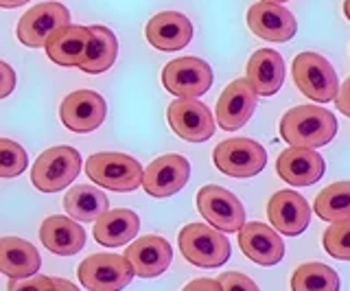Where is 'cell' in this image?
<instances>
[{
	"mask_svg": "<svg viewBox=\"0 0 350 291\" xmlns=\"http://www.w3.org/2000/svg\"><path fill=\"white\" fill-rule=\"evenodd\" d=\"M258 94L252 90L247 79H234L217 99V123L226 132H237L243 127L256 110Z\"/></svg>",
	"mask_w": 350,
	"mask_h": 291,
	"instance_id": "14",
	"label": "cell"
},
{
	"mask_svg": "<svg viewBox=\"0 0 350 291\" xmlns=\"http://www.w3.org/2000/svg\"><path fill=\"white\" fill-rule=\"evenodd\" d=\"M215 167L230 178H254L267 165L265 147L252 138H228L213 152Z\"/></svg>",
	"mask_w": 350,
	"mask_h": 291,
	"instance_id": "6",
	"label": "cell"
},
{
	"mask_svg": "<svg viewBox=\"0 0 350 291\" xmlns=\"http://www.w3.org/2000/svg\"><path fill=\"white\" fill-rule=\"evenodd\" d=\"M293 291H337L339 276L324 263H304L291 276Z\"/></svg>",
	"mask_w": 350,
	"mask_h": 291,
	"instance_id": "29",
	"label": "cell"
},
{
	"mask_svg": "<svg viewBox=\"0 0 350 291\" xmlns=\"http://www.w3.org/2000/svg\"><path fill=\"white\" fill-rule=\"evenodd\" d=\"M14 88H16V72L9 64L0 59V99H7L14 92Z\"/></svg>",
	"mask_w": 350,
	"mask_h": 291,
	"instance_id": "34",
	"label": "cell"
},
{
	"mask_svg": "<svg viewBox=\"0 0 350 291\" xmlns=\"http://www.w3.org/2000/svg\"><path fill=\"white\" fill-rule=\"evenodd\" d=\"M267 217L280 234L298 236L311 221V204L298 191L284 189L271 195L267 204Z\"/></svg>",
	"mask_w": 350,
	"mask_h": 291,
	"instance_id": "15",
	"label": "cell"
},
{
	"mask_svg": "<svg viewBox=\"0 0 350 291\" xmlns=\"http://www.w3.org/2000/svg\"><path fill=\"white\" fill-rule=\"evenodd\" d=\"M70 25V12L62 3H42L31 7L18 23V40L29 48H44L53 31Z\"/></svg>",
	"mask_w": 350,
	"mask_h": 291,
	"instance_id": "11",
	"label": "cell"
},
{
	"mask_svg": "<svg viewBox=\"0 0 350 291\" xmlns=\"http://www.w3.org/2000/svg\"><path fill=\"white\" fill-rule=\"evenodd\" d=\"M88 40H90V29L88 27L64 25L57 31H53L44 48H46V55L53 64L68 68L79 64L88 46Z\"/></svg>",
	"mask_w": 350,
	"mask_h": 291,
	"instance_id": "24",
	"label": "cell"
},
{
	"mask_svg": "<svg viewBox=\"0 0 350 291\" xmlns=\"http://www.w3.org/2000/svg\"><path fill=\"white\" fill-rule=\"evenodd\" d=\"M127 261L134 267V274L140 278H153L164 274L173 261V250L167 239H162L158 234L140 236L125 250Z\"/></svg>",
	"mask_w": 350,
	"mask_h": 291,
	"instance_id": "19",
	"label": "cell"
},
{
	"mask_svg": "<svg viewBox=\"0 0 350 291\" xmlns=\"http://www.w3.org/2000/svg\"><path fill=\"white\" fill-rule=\"evenodd\" d=\"M167 121L173 132L189 143H204L215 134L211 110L197 99H175L167 110Z\"/></svg>",
	"mask_w": 350,
	"mask_h": 291,
	"instance_id": "13",
	"label": "cell"
},
{
	"mask_svg": "<svg viewBox=\"0 0 350 291\" xmlns=\"http://www.w3.org/2000/svg\"><path fill=\"white\" fill-rule=\"evenodd\" d=\"M140 219L129 208L105 210L101 217L94 219V239L105 247H118L129 243L138 234Z\"/></svg>",
	"mask_w": 350,
	"mask_h": 291,
	"instance_id": "25",
	"label": "cell"
},
{
	"mask_svg": "<svg viewBox=\"0 0 350 291\" xmlns=\"http://www.w3.org/2000/svg\"><path fill=\"white\" fill-rule=\"evenodd\" d=\"M105 99L94 90L70 92L59 105V118L64 127H68L75 134H88L98 129L105 121Z\"/></svg>",
	"mask_w": 350,
	"mask_h": 291,
	"instance_id": "12",
	"label": "cell"
},
{
	"mask_svg": "<svg viewBox=\"0 0 350 291\" xmlns=\"http://www.w3.org/2000/svg\"><path fill=\"white\" fill-rule=\"evenodd\" d=\"M315 214L324 221H342L350 217V182H335L315 197Z\"/></svg>",
	"mask_w": 350,
	"mask_h": 291,
	"instance_id": "28",
	"label": "cell"
},
{
	"mask_svg": "<svg viewBox=\"0 0 350 291\" xmlns=\"http://www.w3.org/2000/svg\"><path fill=\"white\" fill-rule=\"evenodd\" d=\"M186 289L193 291V289H211V291H221V285L219 280H193V283L186 285Z\"/></svg>",
	"mask_w": 350,
	"mask_h": 291,
	"instance_id": "36",
	"label": "cell"
},
{
	"mask_svg": "<svg viewBox=\"0 0 350 291\" xmlns=\"http://www.w3.org/2000/svg\"><path fill=\"white\" fill-rule=\"evenodd\" d=\"M79 171L81 154L75 147L59 145L40 154L31 169V182L42 193H57L64 186H70Z\"/></svg>",
	"mask_w": 350,
	"mask_h": 291,
	"instance_id": "2",
	"label": "cell"
},
{
	"mask_svg": "<svg viewBox=\"0 0 350 291\" xmlns=\"http://www.w3.org/2000/svg\"><path fill=\"white\" fill-rule=\"evenodd\" d=\"M335 105H337V110H339V112L346 114V116L350 118V77L344 81L342 90L337 92V96H335Z\"/></svg>",
	"mask_w": 350,
	"mask_h": 291,
	"instance_id": "35",
	"label": "cell"
},
{
	"mask_svg": "<svg viewBox=\"0 0 350 291\" xmlns=\"http://www.w3.org/2000/svg\"><path fill=\"white\" fill-rule=\"evenodd\" d=\"M197 210L221 232H237L245 223V208L234 193L224 186L208 184L197 193Z\"/></svg>",
	"mask_w": 350,
	"mask_h": 291,
	"instance_id": "9",
	"label": "cell"
},
{
	"mask_svg": "<svg viewBox=\"0 0 350 291\" xmlns=\"http://www.w3.org/2000/svg\"><path fill=\"white\" fill-rule=\"evenodd\" d=\"M27 3H29V0H0V7H3V9H16V7H22Z\"/></svg>",
	"mask_w": 350,
	"mask_h": 291,
	"instance_id": "37",
	"label": "cell"
},
{
	"mask_svg": "<svg viewBox=\"0 0 350 291\" xmlns=\"http://www.w3.org/2000/svg\"><path fill=\"white\" fill-rule=\"evenodd\" d=\"M335 134L337 118L324 107H317L315 103L291 107L280 118V138L291 147L317 149L331 143Z\"/></svg>",
	"mask_w": 350,
	"mask_h": 291,
	"instance_id": "1",
	"label": "cell"
},
{
	"mask_svg": "<svg viewBox=\"0 0 350 291\" xmlns=\"http://www.w3.org/2000/svg\"><path fill=\"white\" fill-rule=\"evenodd\" d=\"M85 176L103 189L116 193H129L140 186L142 167L136 158H131L127 154L103 152L85 160Z\"/></svg>",
	"mask_w": 350,
	"mask_h": 291,
	"instance_id": "3",
	"label": "cell"
},
{
	"mask_svg": "<svg viewBox=\"0 0 350 291\" xmlns=\"http://www.w3.org/2000/svg\"><path fill=\"white\" fill-rule=\"evenodd\" d=\"M18 289H68L75 291L77 287L68 280H55V278H44V276H29V278H9V291H18Z\"/></svg>",
	"mask_w": 350,
	"mask_h": 291,
	"instance_id": "32",
	"label": "cell"
},
{
	"mask_svg": "<svg viewBox=\"0 0 350 291\" xmlns=\"http://www.w3.org/2000/svg\"><path fill=\"white\" fill-rule=\"evenodd\" d=\"M324 158L309 147H289L278 156L276 174L289 186H311L324 176Z\"/></svg>",
	"mask_w": 350,
	"mask_h": 291,
	"instance_id": "18",
	"label": "cell"
},
{
	"mask_svg": "<svg viewBox=\"0 0 350 291\" xmlns=\"http://www.w3.org/2000/svg\"><path fill=\"white\" fill-rule=\"evenodd\" d=\"M162 85L178 99H197L213 85V68L200 57H180L162 70Z\"/></svg>",
	"mask_w": 350,
	"mask_h": 291,
	"instance_id": "8",
	"label": "cell"
},
{
	"mask_svg": "<svg viewBox=\"0 0 350 291\" xmlns=\"http://www.w3.org/2000/svg\"><path fill=\"white\" fill-rule=\"evenodd\" d=\"M29 167V156L16 140L0 138V178H18Z\"/></svg>",
	"mask_w": 350,
	"mask_h": 291,
	"instance_id": "30",
	"label": "cell"
},
{
	"mask_svg": "<svg viewBox=\"0 0 350 291\" xmlns=\"http://www.w3.org/2000/svg\"><path fill=\"white\" fill-rule=\"evenodd\" d=\"M344 16L350 20V0H346V3H344Z\"/></svg>",
	"mask_w": 350,
	"mask_h": 291,
	"instance_id": "38",
	"label": "cell"
},
{
	"mask_svg": "<svg viewBox=\"0 0 350 291\" xmlns=\"http://www.w3.org/2000/svg\"><path fill=\"white\" fill-rule=\"evenodd\" d=\"M262 3H276V5H282V3H287V0H262Z\"/></svg>",
	"mask_w": 350,
	"mask_h": 291,
	"instance_id": "39",
	"label": "cell"
},
{
	"mask_svg": "<svg viewBox=\"0 0 350 291\" xmlns=\"http://www.w3.org/2000/svg\"><path fill=\"white\" fill-rule=\"evenodd\" d=\"M145 36L158 51H180L193 40V25L178 12H160L147 23Z\"/></svg>",
	"mask_w": 350,
	"mask_h": 291,
	"instance_id": "20",
	"label": "cell"
},
{
	"mask_svg": "<svg viewBox=\"0 0 350 291\" xmlns=\"http://www.w3.org/2000/svg\"><path fill=\"white\" fill-rule=\"evenodd\" d=\"M239 232V247L250 261H254L256 265L269 267L282 261L284 256V241L280 239V234L276 228L260 221H245Z\"/></svg>",
	"mask_w": 350,
	"mask_h": 291,
	"instance_id": "16",
	"label": "cell"
},
{
	"mask_svg": "<svg viewBox=\"0 0 350 291\" xmlns=\"http://www.w3.org/2000/svg\"><path fill=\"white\" fill-rule=\"evenodd\" d=\"M247 27L256 38L267 42H289L298 31L295 16L289 9L276 3H262V0L250 7Z\"/></svg>",
	"mask_w": 350,
	"mask_h": 291,
	"instance_id": "17",
	"label": "cell"
},
{
	"mask_svg": "<svg viewBox=\"0 0 350 291\" xmlns=\"http://www.w3.org/2000/svg\"><path fill=\"white\" fill-rule=\"evenodd\" d=\"M90 29V40L83 51V55L77 64V68H81L88 74H98L105 72L114 66L116 55H118V40L107 27L94 25Z\"/></svg>",
	"mask_w": 350,
	"mask_h": 291,
	"instance_id": "26",
	"label": "cell"
},
{
	"mask_svg": "<svg viewBox=\"0 0 350 291\" xmlns=\"http://www.w3.org/2000/svg\"><path fill=\"white\" fill-rule=\"evenodd\" d=\"M42 258L36 245L18 239V236H3L0 239V274L9 278H29L40 272Z\"/></svg>",
	"mask_w": 350,
	"mask_h": 291,
	"instance_id": "23",
	"label": "cell"
},
{
	"mask_svg": "<svg viewBox=\"0 0 350 291\" xmlns=\"http://www.w3.org/2000/svg\"><path fill=\"white\" fill-rule=\"evenodd\" d=\"M40 241L53 254L72 256L77 252H81V247L85 245V230L81 228V223H77L70 217L53 214L46 221H42Z\"/></svg>",
	"mask_w": 350,
	"mask_h": 291,
	"instance_id": "21",
	"label": "cell"
},
{
	"mask_svg": "<svg viewBox=\"0 0 350 291\" xmlns=\"http://www.w3.org/2000/svg\"><path fill=\"white\" fill-rule=\"evenodd\" d=\"M324 250L339 261H350V217L328 225L324 232Z\"/></svg>",
	"mask_w": 350,
	"mask_h": 291,
	"instance_id": "31",
	"label": "cell"
},
{
	"mask_svg": "<svg viewBox=\"0 0 350 291\" xmlns=\"http://www.w3.org/2000/svg\"><path fill=\"white\" fill-rule=\"evenodd\" d=\"M191 178V165L184 156L167 154L156 158L153 163L142 169V189L151 197H171L180 193Z\"/></svg>",
	"mask_w": 350,
	"mask_h": 291,
	"instance_id": "10",
	"label": "cell"
},
{
	"mask_svg": "<svg viewBox=\"0 0 350 291\" xmlns=\"http://www.w3.org/2000/svg\"><path fill=\"white\" fill-rule=\"evenodd\" d=\"M180 250L197 267H221L230 258V241L221 230L206 223H189L180 230Z\"/></svg>",
	"mask_w": 350,
	"mask_h": 291,
	"instance_id": "4",
	"label": "cell"
},
{
	"mask_svg": "<svg viewBox=\"0 0 350 291\" xmlns=\"http://www.w3.org/2000/svg\"><path fill=\"white\" fill-rule=\"evenodd\" d=\"M81 285L90 291H118L134 278L125 254H90L77 267Z\"/></svg>",
	"mask_w": 350,
	"mask_h": 291,
	"instance_id": "7",
	"label": "cell"
},
{
	"mask_svg": "<svg viewBox=\"0 0 350 291\" xmlns=\"http://www.w3.org/2000/svg\"><path fill=\"white\" fill-rule=\"evenodd\" d=\"M64 208L75 221H94L109 208L105 193L96 186H72L64 197Z\"/></svg>",
	"mask_w": 350,
	"mask_h": 291,
	"instance_id": "27",
	"label": "cell"
},
{
	"mask_svg": "<svg viewBox=\"0 0 350 291\" xmlns=\"http://www.w3.org/2000/svg\"><path fill=\"white\" fill-rule=\"evenodd\" d=\"M247 83L258 96H271L282 88L284 61L273 48H260L247 61Z\"/></svg>",
	"mask_w": 350,
	"mask_h": 291,
	"instance_id": "22",
	"label": "cell"
},
{
	"mask_svg": "<svg viewBox=\"0 0 350 291\" xmlns=\"http://www.w3.org/2000/svg\"><path fill=\"white\" fill-rule=\"evenodd\" d=\"M221 289L226 291H234V289H243V291H256V283L254 280H250L245 274H239V272H228V274H221L217 278Z\"/></svg>",
	"mask_w": 350,
	"mask_h": 291,
	"instance_id": "33",
	"label": "cell"
},
{
	"mask_svg": "<svg viewBox=\"0 0 350 291\" xmlns=\"http://www.w3.org/2000/svg\"><path fill=\"white\" fill-rule=\"evenodd\" d=\"M293 81L295 88H298L306 99H311L315 103H328L333 101L337 92H339V81H337V72L333 66L328 64L317 53H300L295 55L293 64Z\"/></svg>",
	"mask_w": 350,
	"mask_h": 291,
	"instance_id": "5",
	"label": "cell"
}]
</instances>
